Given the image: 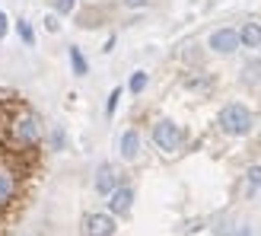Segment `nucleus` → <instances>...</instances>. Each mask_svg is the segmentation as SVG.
Returning <instances> with one entry per match:
<instances>
[{
	"mask_svg": "<svg viewBox=\"0 0 261 236\" xmlns=\"http://www.w3.org/2000/svg\"><path fill=\"white\" fill-rule=\"evenodd\" d=\"M220 128H223V134H232V137H242L252 131V112L242 106V102H229V106L220 109Z\"/></svg>",
	"mask_w": 261,
	"mask_h": 236,
	"instance_id": "1",
	"label": "nucleus"
},
{
	"mask_svg": "<svg viewBox=\"0 0 261 236\" xmlns=\"http://www.w3.org/2000/svg\"><path fill=\"white\" fill-rule=\"evenodd\" d=\"M10 131H13V140H16V144H22V147H35L38 137H42V122H38L35 112L22 109L16 118H13Z\"/></svg>",
	"mask_w": 261,
	"mask_h": 236,
	"instance_id": "2",
	"label": "nucleus"
},
{
	"mask_svg": "<svg viewBox=\"0 0 261 236\" xmlns=\"http://www.w3.org/2000/svg\"><path fill=\"white\" fill-rule=\"evenodd\" d=\"M181 140H185V137H181L178 125H172V122H156L153 125V144L163 153H175L181 147Z\"/></svg>",
	"mask_w": 261,
	"mask_h": 236,
	"instance_id": "3",
	"label": "nucleus"
},
{
	"mask_svg": "<svg viewBox=\"0 0 261 236\" xmlns=\"http://www.w3.org/2000/svg\"><path fill=\"white\" fill-rule=\"evenodd\" d=\"M83 236H115V217L106 211H93L83 217Z\"/></svg>",
	"mask_w": 261,
	"mask_h": 236,
	"instance_id": "4",
	"label": "nucleus"
},
{
	"mask_svg": "<svg viewBox=\"0 0 261 236\" xmlns=\"http://www.w3.org/2000/svg\"><path fill=\"white\" fill-rule=\"evenodd\" d=\"M130 207H134V188H130V185H118V188L109 195V214L112 217L127 214Z\"/></svg>",
	"mask_w": 261,
	"mask_h": 236,
	"instance_id": "5",
	"label": "nucleus"
},
{
	"mask_svg": "<svg viewBox=\"0 0 261 236\" xmlns=\"http://www.w3.org/2000/svg\"><path fill=\"white\" fill-rule=\"evenodd\" d=\"M207 45H211V51H217V55H232V51L239 48V32L236 29H217Z\"/></svg>",
	"mask_w": 261,
	"mask_h": 236,
	"instance_id": "6",
	"label": "nucleus"
},
{
	"mask_svg": "<svg viewBox=\"0 0 261 236\" xmlns=\"http://www.w3.org/2000/svg\"><path fill=\"white\" fill-rule=\"evenodd\" d=\"M115 188H118V173H115V166L102 163L99 173H96V192L99 195H112Z\"/></svg>",
	"mask_w": 261,
	"mask_h": 236,
	"instance_id": "7",
	"label": "nucleus"
},
{
	"mask_svg": "<svg viewBox=\"0 0 261 236\" xmlns=\"http://www.w3.org/2000/svg\"><path fill=\"white\" fill-rule=\"evenodd\" d=\"M121 156H124V160H137V156H140V134L134 128H127L121 134Z\"/></svg>",
	"mask_w": 261,
	"mask_h": 236,
	"instance_id": "8",
	"label": "nucleus"
},
{
	"mask_svg": "<svg viewBox=\"0 0 261 236\" xmlns=\"http://www.w3.org/2000/svg\"><path fill=\"white\" fill-rule=\"evenodd\" d=\"M13 198H16V176L0 169V207H7Z\"/></svg>",
	"mask_w": 261,
	"mask_h": 236,
	"instance_id": "9",
	"label": "nucleus"
},
{
	"mask_svg": "<svg viewBox=\"0 0 261 236\" xmlns=\"http://www.w3.org/2000/svg\"><path fill=\"white\" fill-rule=\"evenodd\" d=\"M239 45L242 48H261V26L258 22H245L239 29Z\"/></svg>",
	"mask_w": 261,
	"mask_h": 236,
	"instance_id": "10",
	"label": "nucleus"
},
{
	"mask_svg": "<svg viewBox=\"0 0 261 236\" xmlns=\"http://www.w3.org/2000/svg\"><path fill=\"white\" fill-rule=\"evenodd\" d=\"M70 64H73V74L76 77H86L89 74V64H86V58H83L80 48H70Z\"/></svg>",
	"mask_w": 261,
	"mask_h": 236,
	"instance_id": "11",
	"label": "nucleus"
},
{
	"mask_svg": "<svg viewBox=\"0 0 261 236\" xmlns=\"http://www.w3.org/2000/svg\"><path fill=\"white\" fill-rule=\"evenodd\" d=\"M242 80L245 83H261V61H249V64H245Z\"/></svg>",
	"mask_w": 261,
	"mask_h": 236,
	"instance_id": "12",
	"label": "nucleus"
},
{
	"mask_svg": "<svg viewBox=\"0 0 261 236\" xmlns=\"http://www.w3.org/2000/svg\"><path fill=\"white\" fill-rule=\"evenodd\" d=\"M147 80H150V77L143 74V70H134V74H130L127 89H130V93H143V89H147Z\"/></svg>",
	"mask_w": 261,
	"mask_h": 236,
	"instance_id": "13",
	"label": "nucleus"
},
{
	"mask_svg": "<svg viewBox=\"0 0 261 236\" xmlns=\"http://www.w3.org/2000/svg\"><path fill=\"white\" fill-rule=\"evenodd\" d=\"M16 32H19V38H22V42L29 45V48L35 45V32H32V26L25 22V19H19V22H16Z\"/></svg>",
	"mask_w": 261,
	"mask_h": 236,
	"instance_id": "14",
	"label": "nucleus"
},
{
	"mask_svg": "<svg viewBox=\"0 0 261 236\" xmlns=\"http://www.w3.org/2000/svg\"><path fill=\"white\" fill-rule=\"evenodd\" d=\"M185 86H191V89H204V93H207V89H211V77H188Z\"/></svg>",
	"mask_w": 261,
	"mask_h": 236,
	"instance_id": "15",
	"label": "nucleus"
},
{
	"mask_svg": "<svg viewBox=\"0 0 261 236\" xmlns=\"http://www.w3.org/2000/svg\"><path fill=\"white\" fill-rule=\"evenodd\" d=\"M118 99H121V89L115 86L109 93V102H106V115H115V109H118Z\"/></svg>",
	"mask_w": 261,
	"mask_h": 236,
	"instance_id": "16",
	"label": "nucleus"
},
{
	"mask_svg": "<svg viewBox=\"0 0 261 236\" xmlns=\"http://www.w3.org/2000/svg\"><path fill=\"white\" fill-rule=\"evenodd\" d=\"M245 176H249V185L252 188H261V166H249V173H245Z\"/></svg>",
	"mask_w": 261,
	"mask_h": 236,
	"instance_id": "17",
	"label": "nucleus"
},
{
	"mask_svg": "<svg viewBox=\"0 0 261 236\" xmlns=\"http://www.w3.org/2000/svg\"><path fill=\"white\" fill-rule=\"evenodd\" d=\"M73 7H76V0H55V13H73Z\"/></svg>",
	"mask_w": 261,
	"mask_h": 236,
	"instance_id": "18",
	"label": "nucleus"
},
{
	"mask_svg": "<svg viewBox=\"0 0 261 236\" xmlns=\"http://www.w3.org/2000/svg\"><path fill=\"white\" fill-rule=\"evenodd\" d=\"M45 29H48V32H58V29H61V22H58V13H51V16H45Z\"/></svg>",
	"mask_w": 261,
	"mask_h": 236,
	"instance_id": "19",
	"label": "nucleus"
},
{
	"mask_svg": "<svg viewBox=\"0 0 261 236\" xmlns=\"http://www.w3.org/2000/svg\"><path fill=\"white\" fill-rule=\"evenodd\" d=\"M7 32H10V19H7V13L0 10V38H7Z\"/></svg>",
	"mask_w": 261,
	"mask_h": 236,
	"instance_id": "20",
	"label": "nucleus"
},
{
	"mask_svg": "<svg viewBox=\"0 0 261 236\" xmlns=\"http://www.w3.org/2000/svg\"><path fill=\"white\" fill-rule=\"evenodd\" d=\"M150 0H124V7H130V10H140V7H147Z\"/></svg>",
	"mask_w": 261,
	"mask_h": 236,
	"instance_id": "21",
	"label": "nucleus"
}]
</instances>
